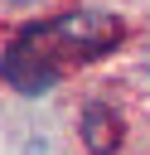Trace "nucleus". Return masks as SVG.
I'll return each mask as SVG.
<instances>
[{"label":"nucleus","instance_id":"nucleus-1","mask_svg":"<svg viewBox=\"0 0 150 155\" xmlns=\"http://www.w3.org/2000/svg\"><path fill=\"white\" fill-rule=\"evenodd\" d=\"M19 39H63L73 48H82L87 58L92 53H106L116 48L121 39V19L97 10V5H82V10H68V15H53V19H39V24H24Z\"/></svg>","mask_w":150,"mask_h":155},{"label":"nucleus","instance_id":"nucleus-2","mask_svg":"<svg viewBox=\"0 0 150 155\" xmlns=\"http://www.w3.org/2000/svg\"><path fill=\"white\" fill-rule=\"evenodd\" d=\"M58 78H63L58 63H53L48 53H39L34 39H19V34H15V44L0 53V82H10V87L24 92V97H44Z\"/></svg>","mask_w":150,"mask_h":155},{"label":"nucleus","instance_id":"nucleus-3","mask_svg":"<svg viewBox=\"0 0 150 155\" xmlns=\"http://www.w3.org/2000/svg\"><path fill=\"white\" fill-rule=\"evenodd\" d=\"M77 131H82V145H87L92 155H111V150H121V116H116L111 107H102V102H87V107H82Z\"/></svg>","mask_w":150,"mask_h":155},{"label":"nucleus","instance_id":"nucleus-4","mask_svg":"<svg viewBox=\"0 0 150 155\" xmlns=\"http://www.w3.org/2000/svg\"><path fill=\"white\" fill-rule=\"evenodd\" d=\"M10 5H39V0H10Z\"/></svg>","mask_w":150,"mask_h":155}]
</instances>
